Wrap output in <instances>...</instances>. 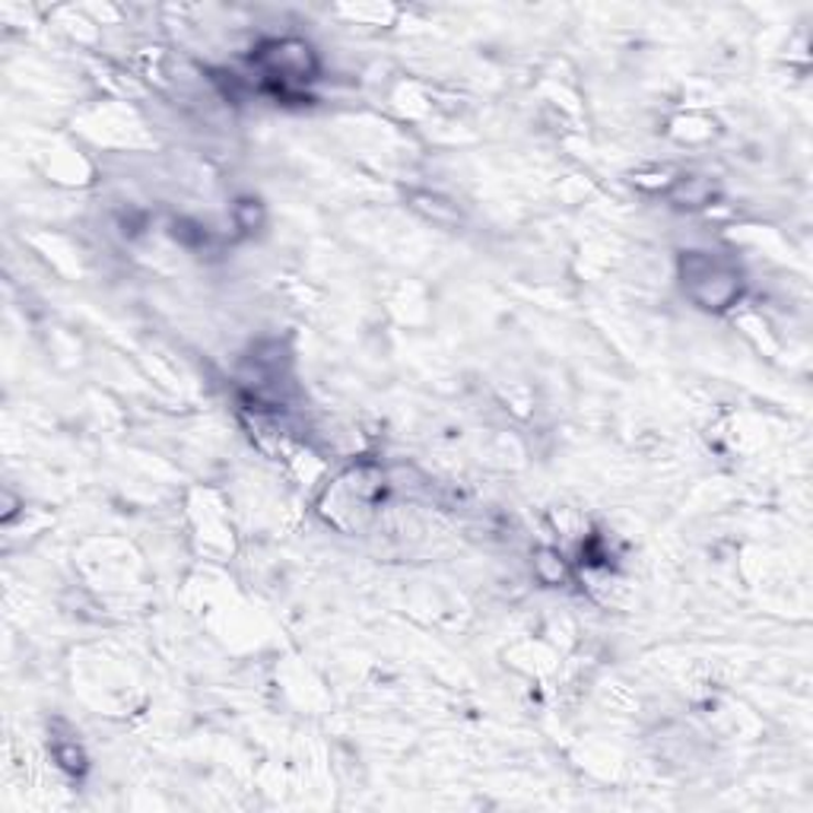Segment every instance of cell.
<instances>
[{
  "mask_svg": "<svg viewBox=\"0 0 813 813\" xmlns=\"http://www.w3.org/2000/svg\"><path fill=\"white\" fill-rule=\"evenodd\" d=\"M680 277L702 309H727L740 296V277L709 252H687L680 258Z\"/></svg>",
  "mask_w": 813,
  "mask_h": 813,
  "instance_id": "obj_1",
  "label": "cell"
},
{
  "mask_svg": "<svg viewBox=\"0 0 813 813\" xmlns=\"http://www.w3.org/2000/svg\"><path fill=\"white\" fill-rule=\"evenodd\" d=\"M55 756H58L60 769H67V772H74V776H80V772L87 769V756H83V750H80L77 744H64V747L55 750Z\"/></svg>",
  "mask_w": 813,
  "mask_h": 813,
  "instance_id": "obj_2",
  "label": "cell"
}]
</instances>
